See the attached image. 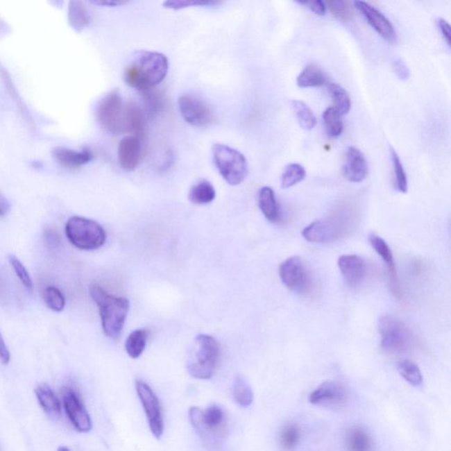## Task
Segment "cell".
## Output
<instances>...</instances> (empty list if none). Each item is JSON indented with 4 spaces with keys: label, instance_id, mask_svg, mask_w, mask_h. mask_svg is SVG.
Masks as SVG:
<instances>
[{
    "label": "cell",
    "instance_id": "obj_1",
    "mask_svg": "<svg viewBox=\"0 0 451 451\" xmlns=\"http://www.w3.org/2000/svg\"><path fill=\"white\" fill-rule=\"evenodd\" d=\"M169 63L165 55L142 51L126 67L124 78L128 86L143 94L156 88L165 80Z\"/></svg>",
    "mask_w": 451,
    "mask_h": 451
},
{
    "label": "cell",
    "instance_id": "obj_2",
    "mask_svg": "<svg viewBox=\"0 0 451 451\" xmlns=\"http://www.w3.org/2000/svg\"><path fill=\"white\" fill-rule=\"evenodd\" d=\"M90 296L99 308L101 326L110 339L119 338L130 309L128 299L110 295L99 285L90 287Z\"/></svg>",
    "mask_w": 451,
    "mask_h": 451
},
{
    "label": "cell",
    "instance_id": "obj_3",
    "mask_svg": "<svg viewBox=\"0 0 451 451\" xmlns=\"http://www.w3.org/2000/svg\"><path fill=\"white\" fill-rule=\"evenodd\" d=\"M220 356L221 346L217 339L210 335H198L186 364L189 375L199 380H208L214 375Z\"/></svg>",
    "mask_w": 451,
    "mask_h": 451
},
{
    "label": "cell",
    "instance_id": "obj_4",
    "mask_svg": "<svg viewBox=\"0 0 451 451\" xmlns=\"http://www.w3.org/2000/svg\"><path fill=\"white\" fill-rule=\"evenodd\" d=\"M215 166L225 181L230 185H239L249 174L247 159L238 150L224 144L212 146Z\"/></svg>",
    "mask_w": 451,
    "mask_h": 451
},
{
    "label": "cell",
    "instance_id": "obj_5",
    "mask_svg": "<svg viewBox=\"0 0 451 451\" xmlns=\"http://www.w3.org/2000/svg\"><path fill=\"white\" fill-rule=\"evenodd\" d=\"M65 235L74 246L83 250L99 249L106 241L103 228L96 221L80 216L69 219L65 225Z\"/></svg>",
    "mask_w": 451,
    "mask_h": 451
},
{
    "label": "cell",
    "instance_id": "obj_6",
    "mask_svg": "<svg viewBox=\"0 0 451 451\" xmlns=\"http://www.w3.org/2000/svg\"><path fill=\"white\" fill-rule=\"evenodd\" d=\"M125 111L119 91H111L98 103L96 113L98 125L111 135H119L126 130Z\"/></svg>",
    "mask_w": 451,
    "mask_h": 451
},
{
    "label": "cell",
    "instance_id": "obj_7",
    "mask_svg": "<svg viewBox=\"0 0 451 451\" xmlns=\"http://www.w3.org/2000/svg\"><path fill=\"white\" fill-rule=\"evenodd\" d=\"M351 219L339 214L320 219L307 226L302 232L304 239L312 244H327L339 240L350 227Z\"/></svg>",
    "mask_w": 451,
    "mask_h": 451
},
{
    "label": "cell",
    "instance_id": "obj_8",
    "mask_svg": "<svg viewBox=\"0 0 451 451\" xmlns=\"http://www.w3.org/2000/svg\"><path fill=\"white\" fill-rule=\"evenodd\" d=\"M378 330L382 348L389 354L405 351L413 343V334L409 328L394 316H381L378 321Z\"/></svg>",
    "mask_w": 451,
    "mask_h": 451
},
{
    "label": "cell",
    "instance_id": "obj_9",
    "mask_svg": "<svg viewBox=\"0 0 451 451\" xmlns=\"http://www.w3.org/2000/svg\"><path fill=\"white\" fill-rule=\"evenodd\" d=\"M189 420L202 437L221 434L227 423L225 411L219 405H211L205 410L199 407H191L189 410Z\"/></svg>",
    "mask_w": 451,
    "mask_h": 451
},
{
    "label": "cell",
    "instance_id": "obj_10",
    "mask_svg": "<svg viewBox=\"0 0 451 451\" xmlns=\"http://www.w3.org/2000/svg\"><path fill=\"white\" fill-rule=\"evenodd\" d=\"M136 391L145 411L150 431L156 439H160L164 432V420L159 398L153 389L142 380L136 382Z\"/></svg>",
    "mask_w": 451,
    "mask_h": 451
},
{
    "label": "cell",
    "instance_id": "obj_11",
    "mask_svg": "<svg viewBox=\"0 0 451 451\" xmlns=\"http://www.w3.org/2000/svg\"><path fill=\"white\" fill-rule=\"evenodd\" d=\"M280 277L287 289L296 293H307L312 287V278L305 264L299 257H291L281 263Z\"/></svg>",
    "mask_w": 451,
    "mask_h": 451
},
{
    "label": "cell",
    "instance_id": "obj_12",
    "mask_svg": "<svg viewBox=\"0 0 451 451\" xmlns=\"http://www.w3.org/2000/svg\"><path fill=\"white\" fill-rule=\"evenodd\" d=\"M180 114L186 123L194 127L204 128L214 121V112L207 101L192 94L179 98Z\"/></svg>",
    "mask_w": 451,
    "mask_h": 451
},
{
    "label": "cell",
    "instance_id": "obj_13",
    "mask_svg": "<svg viewBox=\"0 0 451 451\" xmlns=\"http://www.w3.org/2000/svg\"><path fill=\"white\" fill-rule=\"evenodd\" d=\"M63 407L65 414L78 432L86 434L92 430V420L76 389L63 388Z\"/></svg>",
    "mask_w": 451,
    "mask_h": 451
},
{
    "label": "cell",
    "instance_id": "obj_14",
    "mask_svg": "<svg viewBox=\"0 0 451 451\" xmlns=\"http://www.w3.org/2000/svg\"><path fill=\"white\" fill-rule=\"evenodd\" d=\"M346 397L348 394L341 384L328 381L323 382L309 394V401L318 407H335L345 404Z\"/></svg>",
    "mask_w": 451,
    "mask_h": 451
},
{
    "label": "cell",
    "instance_id": "obj_15",
    "mask_svg": "<svg viewBox=\"0 0 451 451\" xmlns=\"http://www.w3.org/2000/svg\"><path fill=\"white\" fill-rule=\"evenodd\" d=\"M355 6L384 40L390 42L397 41V33L393 25L378 9L364 1L355 2Z\"/></svg>",
    "mask_w": 451,
    "mask_h": 451
},
{
    "label": "cell",
    "instance_id": "obj_16",
    "mask_svg": "<svg viewBox=\"0 0 451 451\" xmlns=\"http://www.w3.org/2000/svg\"><path fill=\"white\" fill-rule=\"evenodd\" d=\"M143 140L135 136H126L120 140L117 159L124 171L132 172L138 168L143 158Z\"/></svg>",
    "mask_w": 451,
    "mask_h": 451
},
{
    "label": "cell",
    "instance_id": "obj_17",
    "mask_svg": "<svg viewBox=\"0 0 451 451\" xmlns=\"http://www.w3.org/2000/svg\"><path fill=\"white\" fill-rule=\"evenodd\" d=\"M338 264L349 286L355 287L364 282L367 274V264L364 258L357 255H344L339 258Z\"/></svg>",
    "mask_w": 451,
    "mask_h": 451
},
{
    "label": "cell",
    "instance_id": "obj_18",
    "mask_svg": "<svg viewBox=\"0 0 451 451\" xmlns=\"http://www.w3.org/2000/svg\"><path fill=\"white\" fill-rule=\"evenodd\" d=\"M342 171L345 178L352 182H361L367 178V160L361 150L355 146L348 148Z\"/></svg>",
    "mask_w": 451,
    "mask_h": 451
},
{
    "label": "cell",
    "instance_id": "obj_19",
    "mask_svg": "<svg viewBox=\"0 0 451 451\" xmlns=\"http://www.w3.org/2000/svg\"><path fill=\"white\" fill-rule=\"evenodd\" d=\"M35 397L42 411L51 419L58 420L62 416V404L53 389L46 382H40L35 389Z\"/></svg>",
    "mask_w": 451,
    "mask_h": 451
},
{
    "label": "cell",
    "instance_id": "obj_20",
    "mask_svg": "<svg viewBox=\"0 0 451 451\" xmlns=\"http://www.w3.org/2000/svg\"><path fill=\"white\" fill-rule=\"evenodd\" d=\"M52 155L61 166L67 169H78L87 164L94 159V153L90 149L80 151L67 148H56Z\"/></svg>",
    "mask_w": 451,
    "mask_h": 451
},
{
    "label": "cell",
    "instance_id": "obj_21",
    "mask_svg": "<svg viewBox=\"0 0 451 451\" xmlns=\"http://www.w3.org/2000/svg\"><path fill=\"white\" fill-rule=\"evenodd\" d=\"M146 113L138 103H129L126 106L125 129L127 132L142 140L146 133Z\"/></svg>",
    "mask_w": 451,
    "mask_h": 451
},
{
    "label": "cell",
    "instance_id": "obj_22",
    "mask_svg": "<svg viewBox=\"0 0 451 451\" xmlns=\"http://www.w3.org/2000/svg\"><path fill=\"white\" fill-rule=\"evenodd\" d=\"M258 205L268 221L277 223L280 220V211L275 194L272 188L264 186L258 192Z\"/></svg>",
    "mask_w": 451,
    "mask_h": 451
},
{
    "label": "cell",
    "instance_id": "obj_23",
    "mask_svg": "<svg viewBox=\"0 0 451 451\" xmlns=\"http://www.w3.org/2000/svg\"><path fill=\"white\" fill-rule=\"evenodd\" d=\"M368 241L375 253L381 257L385 264H386L393 287H398L396 264H395L393 254H392L390 246L382 237L374 233L368 235Z\"/></svg>",
    "mask_w": 451,
    "mask_h": 451
},
{
    "label": "cell",
    "instance_id": "obj_24",
    "mask_svg": "<svg viewBox=\"0 0 451 451\" xmlns=\"http://www.w3.org/2000/svg\"><path fill=\"white\" fill-rule=\"evenodd\" d=\"M68 21L74 31L81 32L90 25L92 16L83 2L71 1L68 8Z\"/></svg>",
    "mask_w": 451,
    "mask_h": 451
},
{
    "label": "cell",
    "instance_id": "obj_25",
    "mask_svg": "<svg viewBox=\"0 0 451 451\" xmlns=\"http://www.w3.org/2000/svg\"><path fill=\"white\" fill-rule=\"evenodd\" d=\"M348 451H372L373 443L367 431L361 427H354L348 431L346 437Z\"/></svg>",
    "mask_w": 451,
    "mask_h": 451
},
{
    "label": "cell",
    "instance_id": "obj_26",
    "mask_svg": "<svg viewBox=\"0 0 451 451\" xmlns=\"http://www.w3.org/2000/svg\"><path fill=\"white\" fill-rule=\"evenodd\" d=\"M328 78L318 65H307L297 78V85L302 88L319 87L327 83Z\"/></svg>",
    "mask_w": 451,
    "mask_h": 451
},
{
    "label": "cell",
    "instance_id": "obj_27",
    "mask_svg": "<svg viewBox=\"0 0 451 451\" xmlns=\"http://www.w3.org/2000/svg\"><path fill=\"white\" fill-rule=\"evenodd\" d=\"M142 94L144 99V111H145L146 117L153 119L165 110L166 97L164 94L153 88V90L146 91Z\"/></svg>",
    "mask_w": 451,
    "mask_h": 451
},
{
    "label": "cell",
    "instance_id": "obj_28",
    "mask_svg": "<svg viewBox=\"0 0 451 451\" xmlns=\"http://www.w3.org/2000/svg\"><path fill=\"white\" fill-rule=\"evenodd\" d=\"M216 191L214 185L207 180H201L192 186L189 194V201L197 205H207L214 201Z\"/></svg>",
    "mask_w": 451,
    "mask_h": 451
},
{
    "label": "cell",
    "instance_id": "obj_29",
    "mask_svg": "<svg viewBox=\"0 0 451 451\" xmlns=\"http://www.w3.org/2000/svg\"><path fill=\"white\" fill-rule=\"evenodd\" d=\"M233 398L238 405L241 407H249L253 403L254 395L249 382L241 375L235 377L232 391Z\"/></svg>",
    "mask_w": 451,
    "mask_h": 451
},
{
    "label": "cell",
    "instance_id": "obj_30",
    "mask_svg": "<svg viewBox=\"0 0 451 451\" xmlns=\"http://www.w3.org/2000/svg\"><path fill=\"white\" fill-rule=\"evenodd\" d=\"M149 331L146 329H139L133 332L126 339V350L133 359H138L145 351L148 342Z\"/></svg>",
    "mask_w": 451,
    "mask_h": 451
},
{
    "label": "cell",
    "instance_id": "obj_31",
    "mask_svg": "<svg viewBox=\"0 0 451 451\" xmlns=\"http://www.w3.org/2000/svg\"><path fill=\"white\" fill-rule=\"evenodd\" d=\"M323 123L326 133L331 138L335 139L341 136L344 130L341 114L334 107H330L326 109L323 115Z\"/></svg>",
    "mask_w": 451,
    "mask_h": 451
},
{
    "label": "cell",
    "instance_id": "obj_32",
    "mask_svg": "<svg viewBox=\"0 0 451 451\" xmlns=\"http://www.w3.org/2000/svg\"><path fill=\"white\" fill-rule=\"evenodd\" d=\"M398 373L405 381L414 387H420L423 384V377L419 367L409 359L398 362L397 365Z\"/></svg>",
    "mask_w": 451,
    "mask_h": 451
},
{
    "label": "cell",
    "instance_id": "obj_33",
    "mask_svg": "<svg viewBox=\"0 0 451 451\" xmlns=\"http://www.w3.org/2000/svg\"><path fill=\"white\" fill-rule=\"evenodd\" d=\"M292 108L297 121L303 129L312 130L316 126V117L310 108L304 101L295 100L292 101Z\"/></svg>",
    "mask_w": 451,
    "mask_h": 451
},
{
    "label": "cell",
    "instance_id": "obj_34",
    "mask_svg": "<svg viewBox=\"0 0 451 451\" xmlns=\"http://www.w3.org/2000/svg\"><path fill=\"white\" fill-rule=\"evenodd\" d=\"M328 92L331 96L337 110L341 114V116L346 115L351 110V99L348 92L341 85L330 83L328 85Z\"/></svg>",
    "mask_w": 451,
    "mask_h": 451
},
{
    "label": "cell",
    "instance_id": "obj_35",
    "mask_svg": "<svg viewBox=\"0 0 451 451\" xmlns=\"http://www.w3.org/2000/svg\"><path fill=\"white\" fill-rule=\"evenodd\" d=\"M306 178V171L304 167L298 163L287 165L281 176L280 185L282 189H289Z\"/></svg>",
    "mask_w": 451,
    "mask_h": 451
},
{
    "label": "cell",
    "instance_id": "obj_36",
    "mask_svg": "<svg viewBox=\"0 0 451 451\" xmlns=\"http://www.w3.org/2000/svg\"><path fill=\"white\" fill-rule=\"evenodd\" d=\"M390 152L392 169H393L395 185H396V189L401 194H407L408 191V182L404 166L402 164L401 160L396 150L391 148Z\"/></svg>",
    "mask_w": 451,
    "mask_h": 451
},
{
    "label": "cell",
    "instance_id": "obj_37",
    "mask_svg": "<svg viewBox=\"0 0 451 451\" xmlns=\"http://www.w3.org/2000/svg\"><path fill=\"white\" fill-rule=\"evenodd\" d=\"M300 430L298 425L290 423L283 427L280 433V443L283 450L292 451L299 443Z\"/></svg>",
    "mask_w": 451,
    "mask_h": 451
},
{
    "label": "cell",
    "instance_id": "obj_38",
    "mask_svg": "<svg viewBox=\"0 0 451 451\" xmlns=\"http://www.w3.org/2000/svg\"><path fill=\"white\" fill-rule=\"evenodd\" d=\"M42 298L49 309L54 312H61L65 309V298L58 287H47L42 292Z\"/></svg>",
    "mask_w": 451,
    "mask_h": 451
},
{
    "label": "cell",
    "instance_id": "obj_39",
    "mask_svg": "<svg viewBox=\"0 0 451 451\" xmlns=\"http://www.w3.org/2000/svg\"><path fill=\"white\" fill-rule=\"evenodd\" d=\"M9 263L11 264L12 270L15 271L16 275H17L22 285L25 287V289L28 292L32 293L33 289H34V284H33L31 274L28 272L27 268L15 256L9 257Z\"/></svg>",
    "mask_w": 451,
    "mask_h": 451
},
{
    "label": "cell",
    "instance_id": "obj_40",
    "mask_svg": "<svg viewBox=\"0 0 451 451\" xmlns=\"http://www.w3.org/2000/svg\"><path fill=\"white\" fill-rule=\"evenodd\" d=\"M221 2L216 1H198V0H176V1H166L163 3L165 8L180 10L189 6H212L220 5Z\"/></svg>",
    "mask_w": 451,
    "mask_h": 451
},
{
    "label": "cell",
    "instance_id": "obj_41",
    "mask_svg": "<svg viewBox=\"0 0 451 451\" xmlns=\"http://www.w3.org/2000/svg\"><path fill=\"white\" fill-rule=\"evenodd\" d=\"M42 239L45 246L49 250H58L61 245V238L58 232L55 228L51 227H46L42 233Z\"/></svg>",
    "mask_w": 451,
    "mask_h": 451
},
{
    "label": "cell",
    "instance_id": "obj_42",
    "mask_svg": "<svg viewBox=\"0 0 451 451\" xmlns=\"http://www.w3.org/2000/svg\"><path fill=\"white\" fill-rule=\"evenodd\" d=\"M328 5L331 11L339 19H348L349 15H350L348 3L341 1V0H336V1L328 2Z\"/></svg>",
    "mask_w": 451,
    "mask_h": 451
},
{
    "label": "cell",
    "instance_id": "obj_43",
    "mask_svg": "<svg viewBox=\"0 0 451 451\" xmlns=\"http://www.w3.org/2000/svg\"><path fill=\"white\" fill-rule=\"evenodd\" d=\"M393 69L397 76L402 80H407L410 77V70L407 65L400 58H395L393 61Z\"/></svg>",
    "mask_w": 451,
    "mask_h": 451
},
{
    "label": "cell",
    "instance_id": "obj_44",
    "mask_svg": "<svg viewBox=\"0 0 451 451\" xmlns=\"http://www.w3.org/2000/svg\"><path fill=\"white\" fill-rule=\"evenodd\" d=\"M300 4L308 6V8L316 15L323 16L326 14L327 8L325 3L321 1V0H316V1L310 2H302Z\"/></svg>",
    "mask_w": 451,
    "mask_h": 451
},
{
    "label": "cell",
    "instance_id": "obj_45",
    "mask_svg": "<svg viewBox=\"0 0 451 451\" xmlns=\"http://www.w3.org/2000/svg\"><path fill=\"white\" fill-rule=\"evenodd\" d=\"M438 28L440 29L441 34H442L444 40L447 42V44L450 45V26L445 19L443 18H439L437 19Z\"/></svg>",
    "mask_w": 451,
    "mask_h": 451
},
{
    "label": "cell",
    "instance_id": "obj_46",
    "mask_svg": "<svg viewBox=\"0 0 451 451\" xmlns=\"http://www.w3.org/2000/svg\"><path fill=\"white\" fill-rule=\"evenodd\" d=\"M10 361H11V355H10L4 338H3L1 333H0V361L2 362V364L8 365Z\"/></svg>",
    "mask_w": 451,
    "mask_h": 451
},
{
    "label": "cell",
    "instance_id": "obj_47",
    "mask_svg": "<svg viewBox=\"0 0 451 451\" xmlns=\"http://www.w3.org/2000/svg\"><path fill=\"white\" fill-rule=\"evenodd\" d=\"M10 209H11V205H10L8 199L0 194V217H4L6 215H8Z\"/></svg>",
    "mask_w": 451,
    "mask_h": 451
},
{
    "label": "cell",
    "instance_id": "obj_48",
    "mask_svg": "<svg viewBox=\"0 0 451 451\" xmlns=\"http://www.w3.org/2000/svg\"><path fill=\"white\" fill-rule=\"evenodd\" d=\"M94 4L110 6V8H114V6H120L127 4L126 1H116V0H108V1H96L94 2Z\"/></svg>",
    "mask_w": 451,
    "mask_h": 451
}]
</instances>
